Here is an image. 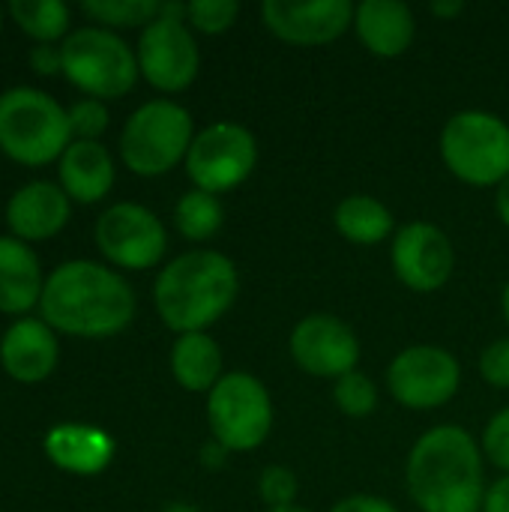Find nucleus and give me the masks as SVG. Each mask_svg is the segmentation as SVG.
I'll return each mask as SVG.
<instances>
[{"label":"nucleus","mask_w":509,"mask_h":512,"mask_svg":"<svg viewBox=\"0 0 509 512\" xmlns=\"http://www.w3.org/2000/svg\"><path fill=\"white\" fill-rule=\"evenodd\" d=\"M60 69L78 90L99 99L129 93L141 75L135 51L105 27H81L69 33L60 48Z\"/></svg>","instance_id":"obj_7"},{"label":"nucleus","mask_w":509,"mask_h":512,"mask_svg":"<svg viewBox=\"0 0 509 512\" xmlns=\"http://www.w3.org/2000/svg\"><path fill=\"white\" fill-rule=\"evenodd\" d=\"M96 243L111 264H120L126 270H147L162 261L168 249V234L153 210L120 201L99 216Z\"/></svg>","instance_id":"obj_11"},{"label":"nucleus","mask_w":509,"mask_h":512,"mask_svg":"<svg viewBox=\"0 0 509 512\" xmlns=\"http://www.w3.org/2000/svg\"><path fill=\"white\" fill-rule=\"evenodd\" d=\"M483 512H509V474H504L498 483L486 489Z\"/></svg>","instance_id":"obj_35"},{"label":"nucleus","mask_w":509,"mask_h":512,"mask_svg":"<svg viewBox=\"0 0 509 512\" xmlns=\"http://www.w3.org/2000/svg\"><path fill=\"white\" fill-rule=\"evenodd\" d=\"M354 9L357 6L351 0H264L261 21L273 36L291 45H327L339 39L348 27H354Z\"/></svg>","instance_id":"obj_15"},{"label":"nucleus","mask_w":509,"mask_h":512,"mask_svg":"<svg viewBox=\"0 0 509 512\" xmlns=\"http://www.w3.org/2000/svg\"><path fill=\"white\" fill-rule=\"evenodd\" d=\"M483 453L492 465L509 474V408L498 411L483 432Z\"/></svg>","instance_id":"obj_31"},{"label":"nucleus","mask_w":509,"mask_h":512,"mask_svg":"<svg viewBox=\"0 0 509 512\" xmlns=\"http://www.w3.org/2000/svg\"><path fill=\"white\" fill-rule=\"evenodd\" d=\"M240 294L237 264L216 249H192L162 267L153 300L159 318L174 333H204Z\"/></svg>","instance_id":"obj_3"},{"label":"nucleus","mask_w":509,"mask_h":512,"mask_svg":"<svg viewBox=\"0 0 509 512\" xmlns=\"http://www.w3.org/2000/svg\"><path fill=\"white\" fill-rule=\"evenodd\" d=\"M240 15V3L234 0H192L186 3V24L201 33H225Z\"/></svg>","instance_id":"obj_28"},{"label":"nucleus","mask_w":509,"mask_h":512,"mask_svg":"<svg viewBox=\"0 0 509 512\" xmlns=\"http://www.w3.org/2000/svg\"><path fill=\"white\" fill-rule=\"evenodd\" d=\"M441 159L462 183L498 189L509 177V123L483 108L453 114L441 129Z\"/></svg>","instance_id":"obj_5"},{"label":"nucleus","mask_w":509,"mask_h":512,"mask_svg":"<svg viewBox=\"0 0 509 512\" xmlns=\"http://www.w3.org/2000/svg\"><path fill=\"white\" fill-rule=\"evenodd\" d=\"M480 375L486 384H492L498 390H509V336L507 339H495L492 345L483 348Z\"/></svg>","instance_id":"obj_32"},{"label":"nucleus","mask_w":509,"mask_h":512,"mask_svg":"<svg viewBox=\"0 0 509 512\" xmlns=\"http://www.w3.org/2000/svg\"><path fill=\"white\" fill-rule=\"evenodd\" d=\"M69 126L78 141H96V135H102L108 126V111L99 99H81L69 111Z\"/></svg>","instance_id":"obj_30"},{"label":"nucleus","mask_w":509,"mask_h":512,"mask_svg":"<svg viewBox=\"0 0 509 512\" xmlns=\"http://www.w3.org/2000/svg\"><path fill=\"white\" fill-rule=\"evenodd\" d=\"M294 363L315 375L339 381L348 372H357L360 363V339L342 318L330 312H312L297 321L288 339Z\"/></svg>","instance_id":"obj_13"},{"label":"nucleus","mask_w":509,"mask_h":512,"mask_svg":"<svg viewBox=\"0 0 509 512\" xmlns=\"http://www.w3.org/2000/svg\"><path fill=\"white\" fill-rule=\"evenodd\" d=\"M207 423L228 453L258 450L273 429V399L255 375L228 372L207 393Z\"/></svg>","instance_id":"obj_8"},{"label":"nucleus","mask_w":509,"mask_h":512,"mask_svg":"<svg viewBox=\"0 0 509 512\" xmlns=\"http://www.w3.org/2000/svg\"><path fill=\"white\" fill-rule=\"evenodd\" d=\"M330 512H399L387 498L378 495H348Z\"/></svg>","instance_id":"obj_33"},{"label":"nucleus","mask_w":509,"mask_h":512,"mask_svg":"<svg viewBox=\"0 0 509 512\" xmlns=\"http://www.w3.org/2000/svg\"><path fill=\"white\" fill-rule=\"evenodd\" d=\"M333 402L348 417H369L378 408V387L363 372H348L333 384Z\"/></svg>","instance_id":"obj_27"},{"label":"nucleus","mask_w":509,"mask_h":512,"mask_svg":"<svg viewBox=\"0 0 509 512\" xmlns=\"http://www.w3.org/2000/svg\"><path fill=\"white\" fill-rule=\"evenodd\" d=\"M225 222V210H222V201L219 195H210V192H201V189H192L186 192L177 207H174V225L177 231L186 237V240H210Z\"/></svg>","instance_id":"obj_24"},{"label":"nucleus","mask_w":509,"mask_h":512,"mask_svg":"<svg viewBox=\"0 0 509 512\" xmlns=\"http://www.w3.org/2000/svg\"><path fill=\"white\" fill-rule=\"evenodd\" d=\"M45 324L69 333L102 339L126 330L135 318V294L123 276L93 261L57 267L39 297Z\"/></svg>","instance_id":"obj_2"},{"label":"nucleus","mask_w":509,"mask_h":512,"mask_svg":"<svg viewBox=\"0 0 509 512\" xmlns=\"http://www.w3.org/2000/svg\"><path fill=\"white\" fill-rule=\"evenodd\" d=\"M267 512H309L306 507H297V504H291V507H279V510H267Z\"/></svg>","instance_id":"obj_41"},{"label":"nucleus","mask_w":509,"mask_h":512,"mask_svg":"<svg viewBox=\"0 0 509 512\" xmlns=\"http://www.w3.org/2000/svg\"><path fill=\"white\" fill-rule=\"evenodd\" d=\"M501 309H504V318H507L509 324V282L507 288H504V294H501Z\"/></svg>","instance_id":"obj_40"},{"label":"nucleus","mask_w":509,"mask_h":512,"mask_svg":"<svg viewBox=\"0 0 509 512\" xmlns=\"http://www.w3.org/2000/svg\"><path fill=\"white\" fill-rule=\"evenodd\" d=\"M192 138V114L171 99H153L132 111L126 120L120 135V156L132 174L159 177L180 159L186 162Z\"/></svg>","instance_id":"obj_6"},{"label":"nucleus","mask_w":509,"mask_h":512,"mask_svg":"<svg viewBox=\"0 0 509 512\" xmlns=\"http://www.w3.org/2000/svg\"><path fill=\"white\" fill-rule=\"evenodd\" d=\"M0 360H3V369L15 381L39 384L42 378L51 375V369L57 363V339H54V333L48 330L45 321L21 318L3 336Z\"/></svg>","instance_id":"obj_17"},{"label":"nucleus","mask_w":509,"mask_h":512,"mask_svg":"<svg viewBox=\"0 0 509 512\" xmlns=\"http://www.w3.org/2000/svg\"><path fill=\"white\" fill-rule=\"evenodd\" d=\"M69 219V198L60 186L36 180L18 189L6 207V222L21 240L54 237Z\"/></svg>","instance_id":"obj_18"},{"label":"nucleus","mask_w":509,"mask_h":512,"mask_svg":"<svg viewBox=\"0 0 509 512\" xmlns=\"http://www.w3.org/2000/svg\"><path fill=\"white\" fill-rule=\"evenodd\" d=\"M297 492H300V483H297V474L291 468H282V465H270L261 471L258 477V495L261 501L270 507V510H279V507H291L297 501Z\"/></svg>","instance_id":"obj_29"},{"label":"nucleus","mask_w":509,"mask_h":512,"mask_svg":"<svg viewBox=\"0 0 509 512\" xmlns=\"http://www.w3.org/2000/svg\"><path fill=\"white\" fill-rule=\"evenodd\" d=\"M225 453H228V450H225L222 444L213 441L210 447H204V465H210V468H213V465H222V462H225Z\"/></svg>","instance_id":"obj_38"},{"label":"nucleus","mask_w":509,"mask_h":512,"mask_svg":"<svg viewBox=\"0 0 509 512\" xmlns=\"http://www.w3.org/2000/svg\"><path fill=\"white\" fill-rule=\"evenodd\" d=\"M69 111L48 93L33 87H12L0 96V147L24 165H45L72 144Z\"/></svg>","instance_id":"obj_4"},{"label":"nucleus","mask_w":509,"mask_h":512,"mask_svg":"<svg viewBox=\"0 0 509 512\" xmlns=\"http://www.w3.org/2000/svg\"><path fill=\"white\" fill-rule=\"evenodd\" d=\"M390 261L405 288L417 294H432L450 282L456 249L444 228L432 222H408L393 237Z\"/></svg>","instance_id":"obj_14"},{"label":"nucleus","mask_w":509,"mask_h":512,"mask_svg":"<svg viewBox=\"0 0 509 512\" xmlns=\"http://www.w3.org/2000/svg\"><path fill=\"white\" fill-rule=\"evenodd\" d=\"M162 512H201L195 504H183V501H177V504H168Z\"/></svg>","instance_id":"obj_39"},{"label":"nucleus","mask_w":509,"mask_h":512,"mask_svg":"<svg viewBox=\"0 0 509 512\" xmlns=\"http://www.w3.org/2000/svg\"><path fill=\"white\" fill-rule=\"evenodd\" d=\"M30 66L42 75H54L60 69V48H51V45H36L30 51Z\"/></svg>","instance_id":"obj_34"},{"label":"nucleus","mask_w":509,"mask_h":512,"mask_svg":"<svg viewBox=\"0 0 509 512\" xmlns=\"http://www.w3.org/2000/svg\"><path fill=\"white\" fill-rule=\"evenodd\" d=\"M138 69L141 75L165 93L186 90L201 66V51L195 42V33L186 21L177 18H153L138 39Z\"/></svg>","instance_id":"obj_12"},{"label":"nucleus","mask_w":509,"mask_h":512,"mask_svg":"<svg viewBox=\"0 0 509 512\" xmlns=\"http://www.w3.org/2000/svg\"><path fill=\"white\" fill-rule=\"evenodd\" d=\"M495 207H498L501 222L509 228V177L498 186V192H495Z\"/></svg>","instance_id":"obj_37"},{"label":"nucleus","mask_w":509,"mask_h":512,"mask_svg":"<svg viewBox=\"0 0 509 512\" xmlns=\"http://www.w3.org/2000/svg\"><path fill=\"white\" fill-rule=\"evenodd\" d=\"M0 24H3V18H0Z\"/></svg>","instance_id":"obj_42"},{"label":"nucleus","mask_w":509,"mask_h":512,"mask_svg":"<svg viewBox=\"0 0 509 512\" xmlns=\"http://www.w3.org/2000/svg\"><path fill=\"white\" fill-rule=\"evenodd\" d=\"M354 30L375 57H399L411 48L417 21L402 0H363L354 9Z\"/></svg>","instance_id":"obj_16"},{"label":"nucleus","mask_w":509,"mask_h":512,"mask_svg":"<svg viewBox=\"0 0 509 512\" xmlns=\"http://www.w3.org/2000/svg\"><path fill=\"white\" fill-rule=\"evenodd\" d=\"M162 3L156 0H84L81 12L114 27H135V24H150L159 18Z\"/></svg>","instance_id":"obj_26"},{"label":"nucleus","mask_w":509,"mask_h":512,"mask_svg":"<svg viewBox=\"0 0 509 512\" xmlns=\"http://www.w3.org/2000/svg\"><path fill=\"white\" fill-rule=\"evenodd\" d=\"M408 495L423 512H480L486 498L483 450L462 426H435L417 438L405 465Z\"/></svg>","instance_id":"obj_1"},{"label":"nucleus","mask_w":509,"mask_h":512,"mask_svg":"<svg viewBox=\"0 0 509 512\" xmlns=\"http://www.w3.org/2000/svg\"><path fill=\"white\" fill-rule=\"evenodd\" d=\"M60 183L63 192L81 204L102 201L114 186L111 153L99 141H72L60 156Z\"/></svg>","instance_id":"obj_20"},{"label":"nucleus","mask_w":509,"mask_h":512,"mask_svg":"<svg viewBox=\"0 0 509 512\" xmlns=\"http://www.w3.org/2000/svg\"><path fill=\"white\" fill-rule=\"evenodd\" d=\"M171 372L189 393H210L222 381V348L207 333H183L171 348Z\"/></svg>","instance_id":"obj_22"},{"label":"nucleus","mask_w":509,"mask_h":512,"mask_svg":"<svg viewBox=\"0 0 509 512\" xmlns=\"http://www.w3.org/2000/svg\"><path fill=\"white\" fill-rule=\"evenodd\" d=\"M462 387L459 360L438 345H411L387 366L390 396L411 411H432L447 405Z\"/></svg>","instance_id":"obj_10"},{"label":"nucleus","mask_w":509,"mask_h":512,"mask_svg":"<svg viewBox=\"0 0 509 512\" xmlns=\"http://www.w3.org/2000/svg\"><path fill=\"white\" fill-rule=\"evenodd\" d=\"M48 459L69 474H99L114 459V441L105 429L87 423H60L45 435Z\"/></svg>","instance_id":"obj_19"},{"label":"nucleus","mask_w":509,"mask_h":512,"mask_svg":"<svg viewBox=\"0 0 509 512\" xmlns=\"http://www.w3.org/2000/svg\"><path fill=\"white\" fill-rule=\"evenodd\" d=\"M336 231L357 246H378L393 234V213L384 201L372 195H348L333 210Z\"/></svg>","instance_id":"obj_23"},{"label":"nucleus","mask_w":509,"mask_h":512,"mask_svg":"<svg viewBox=\"0 0 509 512\" xmlns=\"http://www.w3.org/2000/svg\"><path fill=\"white\" fill-rule=\"evenodd\" d=\"M258 165L255 135L234 120H219L195 132L186 153V174L195 189L222 195L237 189Z\"/></svg>","instance_id":"obj_9"},{"label":"nucleus","mask_w":509,"mask_h":512,"mask_svg":"<svg viewBox=\"0 0 509 512\" xmlns=\"http://www.w3.org/2000/svg\"><path fill=\"white\" fill-rule=\"evenodd\" d=\"M9 15L39 42H54L69 27V9L60 0H12Z\"/></svg>","instance_id":"obj_25"},{"label":"nucleus","mask_w":509,"mask_h":512,"mask_svg":"<svg viewBox=\"0 0 509 512\" xmlns=\"http://www.w3.org/2000/svg\"><path fill=\"white\" fill-rule=\"evenodd\" d=\"M429 9H432V15H438V18H453V15H462V12H465V3H462V0H435Z\"/></svg>","instance_id":"obj_36"},{"label":"nucleus","mask_w":509,"mask_h":512,"mask_svg":"<svg viewBox=\"0 0 509 512\" xmlns=\"http://www.w3.org/2000/svg\"><path fill=\"white\" fill-rule=\"evenodd\" d=\"M42 270L30 246L0 237V312H27L42 297Z\"/></svg>","instance_id":"obj_21"}]
</instances>
